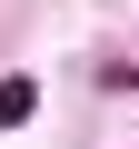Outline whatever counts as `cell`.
<instances>
[{
	"label": "cell",
	"mask_w": 139,
	"mask_h": 149,
	"mask_svg": "<svg viewBox=\"0 0 139 149\" xmlns=\"http://www.w3.org/2000/svg\"><path fill=\"white\" fill-rule=\"evenodd\" d=\"M30 109H40V90H30V80H20V70H10V80H0V129H20Z\"/></svg>",
	"instance_id": "obj_1"
}]
</instances>
